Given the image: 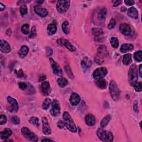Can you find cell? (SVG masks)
<instances>
[{
  "label": "cell",
  "mask_w": 142,
  "mask_h": 142,
  "mask_svg": "<svg viewBox=\"0 0 142 142\" xmlns=\"http://www.w3.org/2000/svg\"><path fill=\"white\" fill-rule=\"evenodd\" d=\"M111 119V117L110 115H108V116H106L103 119L102 121L101 122V126L102 128H104L108 125V123Z\"/></svg>",
  "instance_id": "cell-27"
},
{
  "label": "cell",
  "mask_w": 142,
  "mask_h": 142,
  "mask_svg": "<svg viewBox=\"0 0 142 142\" xmlns=\"http://www.w3.org/2000/svg\"><path fill=\"white\" fill-rule=\"evenodd\" d=\"M21 31L23 33L28 34L29 32V26L28 24H25L21 27Z\"/></svg>",
  "instance_id": "cell-37"
},
{
  "label": "cell",
  "mask_w": 142,
  "mask_h": 142,
  "mask_svg": "<svg viewBox=\"0 0 142 142\" xmlns=\"http://www.w3.org/2000/svg\"><path fill=\"white\" fill-rule=\"evenodd\" d=\"M49 61H50L52 68L53 71V72H54V73L57 76H62L63 75V71L61 67L59 66V64H57V62H55V61L51 58L49 59Z\"/></svg>",
  "instance_id": "cell-11"
},
{
  "label": "cell",
  "mask_w": 142,
  "mask_h": 142,
  "mask_svg": "<svg viewBox=\"0 0 142 142\" xmlns=\"http://www.w3.org/2000/svg\"><path fill=\"white\" fill-rule=\"evenodd\" d=\"M52 141V140L49 139H42V141Z\"/></svg>",
  "instance_id": "cell-53"
},
{
  "label": "cell",
  "mask_w": 142,
  "mask_h": 142,
  "mask_svg": "<svg viewBox=\"0 0 142 142\" xmlns=\"http://www.w3.org/2000/svg\"><path fill=\"white\" fill-rule=\"evenodd\" d=\"M128 78L129 83L132 86H133L138 82V69L136 64H132L130 67L128 72Z\"/></svg>",
  "instance_id": "cell-3"
},
{
  "label": "cell",
  "mask_w": 142,
  "mask_h": 142,
  "mask_svg": "<svg viewBox=\"0 0 142 142\" xmlns=\"http://www.w3.org/2000/svg\"><path fill=\"white\" fill-rule=\"evenodd\" d=\"M42 127H43L42 130H43V134L46 136H48L49 134H51V130L50 126L49 125L47 119L46 117H43L42 118Z\"/></svg>",
  "instance_id": "cell-12"
},
{
  "label": "cell",
  "mask_w": 142,
  "mask_h": 142,
  "mask_svg": "<svg viewBox=\"0 0 142 142\" xmlns=\"http://www.w3.org/2000/svg\"><path fill=\"white\" fill-rule=\"evenodd\" d=\"M57 43H59V44H63L68 49V50H70L71 52L75 51L76 49L74 46H72L70 43V42L67 40H64V39L58 40H57Z\"/></svg>",
  "instance_id": "cell-14"
},
{
  "label": "cell",
  "mask_w": 142,
  "mask_h": 142,
  "mask_svg": "<svg viewBox=\"0 0 142 142\" xmlns=\"http://www.w3.org/2000/svg\"><path fill=\"white\" fill-rule=\"evenodd\" d=\"M61 107L59 102L55 99L52 104V108L51 109V114L53 117H57L60 114Z\"/></svg>",
  "instance_id": "cell-10"
},
{
  "label": "cell",
  "mask_w": 142,
  "mask_h": 142,
  "mask_svg": "<svg viewBox=\"0 0 142 142\" xmlns=\"http://www.w3.org/2000/svg\"><path fill=\"white\" fill-rule=\"evenodd\" d=\"M122 2V1H116L114 3V7H117Z\"/></svg>",
  "instance_id": "cell-49"
},
{
  "label": "cell",
  "mask_w": 142,
  "mask_h": 142,
  "mask_svg": "<svg viewBox=\"0 0 142 142\" xmlns=\"http://www.w3.org/2000/svg\"><path fill=\"white\" fill-rule=\"evenodd\" d=\"M85 121H86V124L89 126H93L95 123V117L93 116V115L91 114L87 115L85 118Z\"/></svg>",
  "instance_id": "cell-19"
},
{
  "label": "cell",
  "mask_w": 142,
  "mask_h": 142,
  "mask_svg": "<svg viewBox=\"0 0 142 142\" xmlns=\"http://www.w3.org/2000/svg\"><path fill=\"white\" fill-rule=\"evenodd\" d=\"M108 73L107 69L106 67L98 68L95 70L93 74V78L95 79H99L103 78Z\"/></svg>",
  "instance_id": "cell-9"
},
{
  "label": "cell",
  "mask_w": 142,
  "mask_h": 142,
  "mask_svg": "<svg viewBox=\"0 0 142 142\" xmlns=\"http://www.w3.org/2000/svg\"><path fill=\"white\" fill-rule=\"evenodd\" d=\"M134 89L137 92H140L142 90V83L141 82H136L133 85Z\"/></svg>",
  "instance_id": "cell-39"
},
{
  "label": "cell",
  "mask_w": 142,
  "mask_h": 142,
  "mask_svg": "<svg viewBox=\"0 0 142 142\" xmlns=\"http://www.w3.org/2000/svg\"><path fill=\"white\" fill-rule=\"evenodd\" d=\"M11 121L14 124H18L20 123V119L19 117L17 116H13L11 118Z\"/></svg>",
  "instance_id": "cell-42"
},
{
  "label": "cell",
  "mask_w": 142,
  "mask_h": 142,
  "mask_svg": "<svg viewBox=\"0 0 142 142\" xmlns=\"http://www.w3.org/2000/svg\"><path fill=\"white\" fill-rule=\"evenodd\" d=\"M29 122L31 124H32V125L36 126H38L40 125L39 124V119H38V118L37 117H32L29 119Z\"/></svg>",
  "instance_id": "cell-35"
},
{
  "label": "cell",
  "mask_w": 142,
  "mask_h": 142,
  "mask_svg": "<svg viewBox=\"0 0 142 142\" xmlns=\"http://www.w3.org/2000/svg\"><path fill=\"white\" fill-rule=\"evenodd\" d=\"M82 66L83 68H87L89 67L91 65V61L87 57H85L82 61Z\"/></svg>",
  "instance_id": "cell-32"
},
{
  "label": "cell",
  "mask_w": 142,
  "mask_h": 142,
  "mask_svg": "<svg viewBox=\"0 0 142 142\" xmlns=\"http://www.w3.org/2000/svg\"><path fill=\"white\" fill-rule=\"evenodd\" d=\"M20 12L22 16H24L25 14H27L28 13V9L26 5L23 4L20 7Z\"/></svg>",
  "instance_id": "cell-38"
},
{
  "label": "cell",
  "mask_w": 142,
  "mask_h": 142,
  "mask_svg": "<svg viewBox=\"0 0 142 142\" xmlns=\"http://www.w3.org/2000/svg\"><path fill=\"white\" fill-rule=\"evenodd\" d=\"M12 132L9 128H5L4 130L0 133V137L1 139H7L12 134Z\"/></svg>",
  "instance_id": "cell-21"
},
{
  "label": "cell",
  "mask_w": 142,
  "mask_h": 142,
  "mask_svg": "<svg viewBox=\"0 0 142 142\" xmlns=\"http://www.w3.org/2000/svg\"><path fill=\"white\" fill-rule=\"evenodd\" d=\"M119 30L125 36H129L131 33V27L127 24H121L119 26Z\"/></svg>",
  "instance_id": "cell-15"
},
{
  "label": "cell",
  "mask_w": 142,
  "mask_h": 142,
  "mask_svg": "<svg viewBox=\"0 0 142 142\" xmlns=\"http://www.w3.org/2000/svg\"><path fill=\"white\" fill-rule=\"evenodd\" d=\"M134 48V46L132 44L125 43L123 44L121 47V51L122 53H126L127 52L133 50Z\"/></svg>",
  "instance_id": "cell-22"
},
{
  "label": "cell",
  "mask_w": 142,
  "mask_h": 142,
  "mask_svg": "<svg viewBox=\"0 0 142 142\" xmlns=\"http://www.w3.org/2000/svg\"><path fill=\"white\" fill-rule=\"evenodd\" d=\"M128 15L132 18L137 19L138 18V11L135 7H130L128 11Z\"/></svg>",
  "instance_id": "cell-20"
},
{
  "label": "cell",
  "mask_w": 142,
  "mask_h": 142,
  "mask_svg": "<svg viewBox=\"0 0 142 142\" xmlns=\"http://www.w3.org/2000/svg\"><path fill=\"white\" fill-rule=\"evenodd\" d=\"M142 52L141 51H139L136 52L134 55V59L138 62H140L142 61Z\"/></svg>",
  "instance_id": "cell-36"
},
{
  "label": "cell",
  "mask_w": 142,
  "mask_h": 142,
  "mask_svg": "<svg viewBox=\"0 0 142 142\" xmlns=\"http://www.w3.org/2000/svg\"><path fill=\"white\" fill-rule=\"evenodd\" d=\"M110 43L111 44V46H112L113 48H117L119 46V41L117 38L116 37H112L110 39Z\"/></svg>",
  "instance_id": "cell-33"
},
{
  "label": "cell",
  "mask_w": 142,
  "mask_h": 142,
  "mask_svg": "<svg viewBox=\"0 0 142 142\" xmlns=\"http://www.w3.org/2000/svg\"><path fill=\"white\" fill-rule=\"evenodd\" d=\"M28 51H29V49L27 46H22L21 47L20 51L18 52V55L21 58H23L27 56V53H28Z\"/></svg>",
  "instance_id": "cell-23"
},
{
  "label": "cell",
  "mask_w": 142,
  "mask_h": 142,
  "mask_svg": "<svg viewBox=\"0 0 142 142\" xmlns=\"http://www.w3.org/2000/svg\"><path fill=\"white\" fill-rule=\"evenodd\" d=\"M57 126H58V127L60 129H62L64 127V126H65V124H64V121H59L58 122V123H57Z\"/></svg>",
  "instance_id": "cell-46"
},
{
  "label": "cell",
  "mask_w": 142,
  "mask_h": 142,
  "mask_svg": "<svg viewBox=\"0 0 142 142\" xmlns=\"http://www.w3.org/2000/svg\"><path fill=\"white\" fill-rule=\"evenodd\" d=\"M7 122V118L5 115H1L0 117V124L1 125L5 124Z\"/></svg>",
  "instance_id": "cell-44"
},
{
  "label": "cell",
  "mask_w": 142,
  "mask_h": 142,
  "mask_svg": "<svg viewBox=\"0 0 142 142\" xmlns=\"http://www.w3.org/2000/svg\"><path fill=\"white\" fill-rule=\"evenodd\" d=\"M0 49L3 53H8L11 52V48L10 44L6 41L2 40L0 42Z\"/></svg>",
  "instance_id": "cell-16"
},
{
  "label": "cell",
  "mask_w": 142,
  "mask_h": 142,
  "mask_svg": "<svg viewBox=\"0 0 142 142\" xmlns=\"http://www.w3.org/2000/svg\"><path fill=\"white\" fill-rule=\"evenodd\" d=\"M134 109L135 110L136 112H138V103L137 102H135L134 104Z\"/></svg>",
  "instance_id": "cell-48"
},
{
  "label": "cell",
  "mask_w": 142,
  "mask_h": 142,
  "mask_svg": "<svg viewBox=\"0 0 142 142\" xmlns=\"http://www.w3.org/2000/svg\"><path fill=\"white\" fill-rule=\"evenodd\" d=\"M116 21L115 20L114 18L111 19L109 23V24L108 25V28L109 29H112L115 26H116Z\"/></svg>",
  "instance_id": "cell-41"
},
{
  "label": "cell",
  "mask_w": 142,
  "mask_h": 142,
  "mask_svg": "<svg viewBox=\"0 0 142 142\" xmlns=\"http://www.w3.org/2000/svg\"><path fill=\"white\" fill-rule=\"evenodd\" d=\"M6 8V7L5 5H3L2 3H0V11H2L4 10Z\"/></svg>",
  "instance_id": "cell-50"
},
{
  "label": "cell",
  "mask_w": 142,
  "mask_h": 142,
  "mask_svg": "<svg viewBox=\"0 0 142 142\" xmlns=\"http://www.w3.org/2000/svg\"><path fill=\"white\" fill-rule=\"evenodd\" d=\"M46 78L45 76H41L40 78V81H43V80H45Z\"/></svg>",
  "instance_id": "cell-51"
},
{
  "label": "cell",
  "mask_w": 142,
  "mask_h": 142,
  "mask_svg": "<svg viewBox=\"0 0 142 142\" xmlns=\"http://www.w3.org/2000/svg\"><path fill=\"white\" fill-rule=\"evenodd\" d=\"M63 118L65 126L67 128L73 133L77 132V128L74 121H73L70 114L68 112H65L63 114Z\"/></svg>",
  "instance_id": "cell-1"
},
{
  "label": "cell",
  "mask_w": 142,
  "mask_h": 142,
  "mask_svg": "<svg viewBox=\"0 0 142 142\" xmlns=\"http://www.w3.org/2000/svg\"><path fill=\"white\" fill-rule=\"evenodd\" d=\"M70 101L72 105L77 106L80 102V97L77 93H73L71 95Z\"/></svg>",
  "instance_id": "cell-17"
},
{
  "label": "cell",
  "mask_w": 142,
  "mask_h": 142,
  "mask_svg": "<svg viewBox=\"0 0 142 142\" xmlns=\"http://www.w3.org/2000/svg\"><path fill=\"white\" fill-rule=\"evenodd\" d=\"M62 29L65 34H68L70 32V28L69 27V23L68 21H64L62 26Z\"/></svg>",
  "instance_id": "cell-29"
},
{
  "label": "cell",
  "mask_w": 142,
  "mask_h": 142,
  "mask_svg": "<svg viewBox=\"0 0 142 142\" xmlns=\"http://www.w3.org/2000/svg\"><path fill=\"white\" fill-rule=\"evenodd\" d=\"M41 91L43 95H47L50 92V85L48 82H43L41 84Z\"/></svg>",
  "instance_id": "cell-18"
},
{
  "label": "cell",
  "mask_w": 142,
  "mask_h": 142,
  "mask_svg": "<svg viewBox=\"0 0 142 142\" xmlns=\"http://www.w3.org/2000/svg\"><path fill=\"white\" fill-rule=\"evenodd\" d=\"M108 55L107 48L104 46H100L98 50V55L95 57V62L98 64H102L104 63V57H106Z\"/></svg>",
  "instance_id": "cell-4"
},
{
  "label": "cell",
  "mask_w": 142,
  "mask_h": 142,
  "mask_svg": "<svg viewBox=\"0 0 142 142\" xmlns=\"http://www.w3.org/2000/svg\"><path fill=\"white\" fill-rule=\"evenodd\" d=\"M107 14V10L106 8H102L98 13V19L99 20H104Z\"/></svg>",
  "instance_id": "cell-25"
},
{
  "label": "cell",
  "mask_w": 142,
  "mask_h": 142,
  "mask_svg": "<svg viewBox=\"0 0 142 142\" xmlns=\"http://www.w3.org/2000/svg\"><path fill=\"white\" fill-rule=\"evenodd\" d=\"M92 33L95 36H99L103 33V30L101 28H94L92 29Z\"/></svg>",
  "instance_id": "cell-34"
},
{
  "label": "cell",
  "mask_w": 142,
  "mask_h": 142,
  "mask_svg": "<svg viewBox=\"0 0 142 142\" xmlns=\"http://www.w3.org/2000/svg\"><path fill=\"white\" fill-rule=\"evenodd\" d=\"M37 2H38V3H43V1H37Z\"/></svg>",
  "instance_id": "cell-54"
},
{
  "label": "cell",
  "mask_w": 142,
  "mask_h": 142,
  "mask_svg": "<svg viewBox=\"0 0 142 142\" xmlns=\"http://www.w3.org/2000/svg\"><path fill=\"white\" fill-rule=\"evenodd\" d=\"M57 82H58L59 86L62 88L68 85V80L64 78H60L58 79V80H57Z\"/></svg>",
  "instance_id": "cell-31"
},
{
  "label": "cell",
  "mask_w": 142,
  "mask_h": 142,
  "mask_svg": "<svg viewBox=\"0 0 142 142\" xmlns=\"http://www.w3.org/2000/svg\"><path fill=\"white\" fill-rule=\"evenodd\" d=\"M141 65H140L139 66V74H140V76L142 77V74H141Z\"/></svg>",
  "instance_id": "cell-52"
},
{
  "label": "cell",
  "mask_w": 142,
  "mask_h": 142,
  "mask_svg": "<svg viewBox=\"0 0 142 142\" xmlns=\"http://www.w3.org/2000/svg\"><path fill=\"white\" fill-rule=\"evenodd\" d=\"M70 1H58L57 2V10L61 13L67 12L70 6Z\"/></svg>",
  "instance_id": "cell-6"
},
{
  "label": "cell",
  "mask_w": 142,
  "mask_h": 142,
  "mask_svg": "<svg viewBox=\"0 0 142 142\" xmlns=\"http://www.w3.org/2000/svg\"><path fill=\"white\" fill-rule=\"evenodd\" d=\"M96 84L97 86L101 88V89H104V88L106 87L107 86V82L104 79H97V80L96 81Z\"/></svg>",
  "instance_id": "cell-28"
},
{
  "label": "cell",
  "mask_w": 142,
  "mask_h": 142,
  "mask_svg": "<svg viewBox=\"0 0 142 142\" xmlns=\"http://www.w3.org/2000/svg\"><path fill=\"white\" fill-rule=\"evenodd\" d=\"M7 100L9 104V110L10 112L11 113H16L18 110V104L17 101L9 96L7 97Z\"/></svg>",
  "instance_id": "cell-8"
},
{
  "label": "cell",
  "mask_w": 142,
  "mask_h": 142,
  "mask_svg": "<svg viewBox=\"0 0 142 142\" xmlns=\"http://www.w3.org/2000/svg\"><path fill=\"white\" fill-rule=\"evenodd\" d=\"M124 3L128 6H132L133 5L135 2L134 1H132V0H126V1H124Z\"/></svg>",
  "instance_id": "cell-47"
},
{
  "label": "cell",
  "mask_w": 142,
  "mask_h": 142,
  "mask_svg": "<svg viewBox=\"0 0 142 142\" xmlns=\"http://www.w3.org/2000/svg\"><path fill=\"white\" fill-rule=\"evenodd\" d=\"M64 68H65V70H66V73H67V74H68L69 77H70L71 79L73 78V75L72 73L71 72L70 67H69L68 66H65Z\"/></svg>",
  "instance_id": "cell-40"
},
{
  "label": "cell",
  "mask_w": 142,
  "mask_h": 142,
  "mask_svg": "<svg viewBox=\"0 0 142 142\" xmlns=\"http://www.w3.org/2000/svg\"><path fill=\"white\" fill-rule=\"evenodd\" d=\"M57 29V26L55 24H49L47 27L48 33L49 34H50V35H52V34H54L55 33H56Z\"/></svg>",
  "instance_id": "cell-24"
},
{
  "label": "cell",
  "mask_w": 142,
  "mask_h": 142,
  "mask_svg": "<svg viewBox=\"0 0 142 142\" xmlns=\"http://www.w3.org/2000/svg\"><path fill=\"white\" fill-rule=\"evenodd\" d=\"M51 104V100L50 98H46L44 99L43 103H42V108L44 110H47L49 108V106H50Z\"/></svg>",
  "instance_id": "cell-30"
},
{
  "label": "cell",
  "mask_w": 142,
  "mask_h": 142,
  "mask_svg": "<svg viewBox=\"0 0 142 142\" xmlns=\"http://www.w3.org/2000/svg\"><path fill=\"white\" fill-rule=\"evenodd\" d=\"M97 135L99 139L103 141L110 142L113 140V136L112 133L102 128H99L97 130Z\"/></svg>",
  "instance_id": "cell-2"
},
{
  "label": "cell",
  "mask_w": 142,
  "mask_h": 142,
  "mask_svg": "<svg viewBox=\"0 0 142 142\" xmlns=\"http://www.w3.org/2000/svg\"><path fill=\"white\" fill-rule=\"evenodd\" d=\"M34 11L35 13L42 17H44L47 16L48 11L46 8H44L40 5H36L34 7Z\"/></svg>",
  "instance_id": "cell-13"
},
{
  "label": "cell",
  "mask_w": 142,
  "mask_h": 142,
  "mask_svg": "<svg viewBox=\"0 0 142 142\" xmlns=\"http://www.w3.org/2000/svg\"><path fill=\"white\" fill-rule=\"evenodd\" d=\"M37 32H36V28L35 26H33L31 29V33L29 35L30 38H34V37L36 36Z\"/></svg>",
  "instance_id": "cell-43"
},
{
  "label": "cell",
  "mask_w": 142,
  "mask_h": 142,
  "mask_svg": "<svg viewBox=\"0 0 142 142\" xmlns=\"http://www.w3.org/2000/svg\"><path fill=\"white\" fill-rule=\"evenodd\" d=\"M21 132L27 139L32 141H37L38 139L37 137L27 127H23L21 129Z\"/></svg>",
  "instance_id": "cell-7"
},
{
  "label": "cell",
  "mask_w": 142,
  "mask_h": 142,
  "mask_svg": "<svg viewBox=\"0 0 142 142\" xmlns=\"http://www.w3.org/2000/svg\"><path fill=\"white\" fill-rule=\"evenodd\" d=\"M132 62V56L129 53L126 54L123 56V63L125 65H129L130 63H131Z\"/></svg>",
  "instance_id": "cell-26"
},
{
  "label": "cell",
  "mask_w": 142,
  "mask_h": 142,
  "mask_svg": "<svg viewBox=\"0 0 142 142\" xmlns=\"http://www.w3.org/2000/svg\"><path fill=\"white\" fill-rule=\"evenodd\" d=\"M18 86H19V87H20L22 90H25L27 88V84L24 82H20L18 83Z\"/></svg>",
  "instance_id": "cell-45"
},
{
  "label": "cell",
  "mask_w": 142,
  "mask_h": 142,
  "mask_svg": "<svg viewBox=\"0 0 142 142\" xmlns=\"http://www.w3.org/2000/svg\"><path fill=\"white\" fill-rule=\"evenodd\" d=\"M109 88L112 99L114 101H117L120 97V92L118 89L117 83L114 80H112L110 82Z\"/></svg>",
  "instance_id": "cell-5"
}]
</instances>
